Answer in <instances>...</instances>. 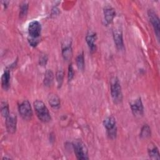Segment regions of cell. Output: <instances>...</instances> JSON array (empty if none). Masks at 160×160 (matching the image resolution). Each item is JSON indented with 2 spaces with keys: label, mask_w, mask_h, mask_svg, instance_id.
Listing matches in <instances>:
<instances>
[{
  "label": "cell",
  "mask_w": 160,
  "mask_h": 160,
  "mask_svg": "<svg viewBox=\"0 0 160 160\" xmlns=\"http://www.w3.org/2000/svg\"><path fill=\"white\" fill-rule=\"evenodd\" d=\"M41 25L38 21H31L28 26V41L32 46H36L40 41Z\"/></svg>",
  "instance_id": "obj_1"
},
{
  "label": "cell",
  "mask_w": 160,
  "mask_h": 160,
  "mask_svg": "<svg viewBox=\"0 0 160 160\" xmlns=\"http://www.w3.org/2000/svg\"><path fill=\"white\" fill-rule=\"evenodd\" d=\"M34 108L38 118L43 122H48L51 121V117L49 110L45 104L40 100H36L33 103Z\"/></svg>",
  "instance_id": "obj_2"
},
{
  "label": "cell",
  "mask_w": 160,
  "mask_h": 160,
  "mask_svg": "<svg viewBox=\"0 0 160 160\" xmlns=\"http://www.w3.org/2000/svg\"><path fill=\"white\" fill-rule=\"evenodd\" d=\"M111 95L115 104H119L122 101V93L119 79L114 76L110 80Z\"/></svg>",
  "instance_id": "obj_3"
},
{
  "label": "cell",
  "mask_w": 160,
  "mask_h": 160,
  "mask_svg": "<svg viewBox=\"0 0 160 160\" xmlns=\"http://www.w3.org/2000/svg\"><path fill=\"white\" fill-rule=\"evenodd\" d=\"M72 148L77 159H89L88 148L81 140H75L72 143Z\"/></svg>",
  "instance_id": "obj_4"
},
{
  "label": "cell",
  "mask_w": 160,
  "mask_h": 160,
  "mask_svg": "<svg viewBox=\"0 0 160 160\" xmlns=\"http://www.w3.org/2000/svg\"><path fill=\"white\" fill-rule=\"evenodd\" d=\"M103 126L106 129L107 134L110 139H115L117 135V126L116 119L109 116L106 118L103 121Z\"/></svg>",
  "instance_id": "obj_5"
},
{
  "label": "cell",
  "mask_w": 160,
  "mask_h": 160,
  "mask_svg": "<svg viewBox=\"0 0 160 160\" xmlns=\"http://www.w3.org/2000/svg\"><path fill=\"white\" fill-rule=\"evenodd\" d=\"M19 113L24 120H31L32 117V110L30 102L28 100L22 101L18 106Z\"/></svg>",
  "instance_id": "obj_6"
},
{
  "label": "cell",
  "mask_w": 160,
  "mask_h": 160,
  "mask_svg": "<svg viewBox=\"0 0 160 160\" xmlns=\"http://www.w3.org/2000/svg\"><path fill=\"white\" fill-rule=\"evenodd\" d=\"M149 19L153 27L156 35L157 36L158 39H159V32H160V22L159 19L157 15V14L152 9H149L148 11Z\"/></svg>",
  "instance_id": "obj_7"
},
{
  "label": "cell",
  "mask_w": 160,
  "mask_h": 160,
  "mask_svg": "<svg viewBox=\"0 0 160 160\" xmlns=\"http://www.w3.org/2000/svg\"><path fill=\"white\" fill-rule=\"evenodd\" d=\"M132 114L135 116H141L144 113V107L141 98H138L130 102Z\"/></svg>",
  "instance_id": "obj_8"
},
{
  "label": "cell",
  "mask_w": 160,
  "mask_h": 160,
  "mask_svg": "<svg viewBox=\"0 0 160 160\" xmlns=\"http://www.w3.org/2000/svg\"><path fill=\"white\" fill-rule=\"evenodd\" d=\"M17 116L14 113H10L6 118V127L8 132L10 134H13L16 130Z\"/></svg>",
  "instance_id": "obj_9"
},
{
  "label": "cell",
  "mask_w": 160,
  "mask_h": 160,
  "mask_svg": "<svg viewBox=\"0 0 160 160\" xmlns=\"http://www.w3.org/2000/svg\"><path fill=\"white\" fill-rule=\"evenodd\" d=\"M113 39L116 48L119 51H122L124 49L122 32L119 28H116L112 31Z\"/></svg>",
  "instance_id": "obj_10"
},
{
  "label": "cell",
  "mask_w": 160,
  "mask_h": 160,
  "mask_svg": "<svg viewBox=\"0 0 160 160\" xmlns=\"http://www.w3.org/2000/svg\"><path fill=\"white\" fill-rule=\"evenodd\" d=\"M72 47L71 41L70 39H66L62 44V55L66 61H69L72 57Z\"/></svg>",
  "instance_id": "obj_11"
},
{
  "label": "cell",
  "mask_w": 160,
  "mask_h": 160,
  "mask_svg": "<svg viewBox=\"0 0 160 160\" xmlns=\"http://www.w3.org/2000/svg\"><path fill=\"white\" fill-rule=\"evenodd\" d=\"M104 12V18L107 24H109L112 23L113 21L114 18L116 16V11L114 9L109 6H106L103 9Z\"/></svg>",
  "instance_id": "obj_12"
},
{
  "label": "cell",
  "mask_w": 160,
  "mask_h": 160,
  "mask_svg": "<svg viewBox=\"0 0 160 160\" xmlns=\"http://www.w3.org/2000/svg\"><path fill=\"white\" fill-rule=\"evenodd\" d=\"M96 32L89 31L86 36V41L88 45V47L91 51H94L96 49Z\"/></svg>",
  "instance_id": "obj_13"
},
{
  "label": "cell",
  "mask_w": 160,
  "mask_h": 160,
  "mask_svg": "<svg viewBox=\"0 0 160 160\" xmlns=\"http://www.w3.org/2000/svg\"><path fill=\"white\" fill-rule=\"evenodd\" d=\"M148 152L151 159H159V152L157 146L153 144L150 143L148 147Z\"/></svg>",
  "instance_id": "obj_14"
},
{
  "label": "cell",
  "mask_w": 160,
  "mask_h": 160,
  "mask_svg": "<svg viewBox=\"0 0 160 160\" xmlns=\"http://www.w3.org/2000/svg\"><path fill=\"white\" fill-rule=\"evenodd\" d=\"M10 78V71L8 69H6L1 76V86L4 90H7L9 88Z\"/></svg>",
  "instance_id": "obj_15"
},
{
  "label": "cell",
  "mask_w": 160,
  "mask_h": 160,
  "mask_svg": "<svg viewBox=\"0 0 160 160\" xmlns=\"http://www.w3.org/2000/svg\"><path fill=\"white\" fill-rule=\"evenodd\" d=\"M48 102L53 109H58L61 105L60 99L55 94H50L49 95Z\"/></svg>",
  "instance_id": "obj_16"
},
{
  "label": "cell",
  "mask_w": 160,
  "mask_h": 160,
  "mask_svg": "<svg viewBox=\"0 0 160 160\" xmlns=\"http://www.w3.org/2000/svg\"><path fill=\"white\" fill-rule=\"evenodd\" d=\"M54 80V74L51 70H47L44 78V84L46 86H49L51 85Z\"/></svg>",
  "instance_id": "obj_17"
},
{
  "label": "cell",
  "mask_w": 160,
  "mask_h": 160,
  "mask_svg": "<svg viewBox=\"0 0 160 160\" xmlns=\"http://www.w3.org/2000/svg\"><path fill=\"white\" fill-rule=\"evenodd\" d=\"M28 7H29V4L28 2L24 1L21 2V4H20V8H19L20 18L22 19L24 17H26L28 11Z\"/></svg>",
  "instance_id": "obj_18"
},
{
  "label": "cell",
  "mask_w": 160,
  "mask_h": 160,
  "mask_svg": "<svg viewBox=\"0 0 160 160\" xmlns=\"http://www.w3.org/2000/svg\"><path fill=\"white\" fill-rule=\"evenodd\" d=\"M1 115L4 118H7L10 112H9V104L6 101H2L1 104Z\"/></svg>",
  "instance_id": "obj_19"
},
{
  "label": "cell",
  "mask_w": 160,
  "mask_h": 160,
  "mask_svg": "<svg viewBox=\"0 0 160 160\" xmlns=\"http://www.w3.org/2000/svg\"><path fill=\"white\" fill-rule=\"evenodd\" d=\"M76 62L78 68L80 71H83L84 69V58L83 52H81L78 55V56L76 57Z\"/></svg>",
  "instance_id": "obj_20"
},
{
  "label": "cell",
  "mask_w": 160,
  "mask_h": 160,
  "mask_svg": "<svg viewBox=\"0 0 160 160\" xmlns=\"http://www.w3.org/2000/svg\"><path fill=\"white\" fill-rule=\"evenodd\" d=\"M140 137L141 138H148L151 136V129L148 124H144L141 128L140 132Z\"/></svg>",
  "instance_id": "obj_21"
},
{
  "label": "cell",
  "mask_w": 160,
  "mask_h": 160,
  "mask_svg": "<svg viewBox=\"0 0 160 160\" xmlns=\"http://www.w3.org/2000/svg\"><path fill=\"white\" fill-rule=\"evenodd\" d=\"M56 79L58 82V86L59 88L61 87L62 84L63 82V79H64V71L62 69H59L56 72Z\"/></svg>",
  "instance_id": "obj_22"
},
{
  "label": "cell",
  "mask_w": 160,
  "mask_h": 160,
  "mask_svg": "<svg viewBox=\"0 0 160 160\" xmlns=\"http://www.w3.org/2000/svg\"><path fill=\"white\" fill-rule=\"evenodd\" d=\"M74 70L72 68V64H70L68 68V81H71L72 80V79L74 77Z\"/></svg>",
  "instance_id": "obj_23"
},
{
  "label": "cell",
  "mask_w": 160,
  "mask_h": 160,
  "mask_svg": "<svg viewBox=\"0 0 160 160\" xmlns=\"http://www.w3.org/2000/svg\"><path fill=\"white\" fill-rule=\"evenodd\" d=\"M47 61H48V56L46 54H43L42 56H41L39 59V64L42 66H44L46 65Z\"/></svg>",
  "instance_id": "obj_24"
}]
</instances>
